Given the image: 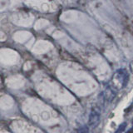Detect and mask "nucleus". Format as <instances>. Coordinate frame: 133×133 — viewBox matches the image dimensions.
<instances>
[{"instance_id": "nucleus-1", "label": "nucleus", "mask_w": 133, "mask_h": 133, "mask_svg": "<svg viewBox=\"0 0 133 133\" xmlns=\"http://www.w3.org/2000/svg\"><path fill=\"white\" fill-rule=\"evenodd\" d=\"M129 80V75L126 70L120 69L113 74L111 81L110 86L112 87L116 91L122 89L126 87Z\"/></svg>"}, {"instance_id": "nucleus-2", "label": "nucleus", "mask_w": 133, "mask_h": 133, "mask_svg": "<svg viewBox=\"0 0 133 133\" xmlns=\"http://www.w3.org/2000/svg\"><path fill=\"white\" fill-rule=\"evenodd\" d=\"M6 84L10 88L17 89L23 85V79L20 76H12L6 80Z\"/></svg>"}, {"instance_id": "nucleus-3", "label": "nucleus", "mask_w": 133, "mask_h": 133, "mask_svg": "<svg viewBox=\"0 0 133 133\" xmlns=\"http://www.w3.org/2000/svg\"><path fill=\"white\" fill-rule=\"evenodd\" d=\"M100 112L96 109H92L89 115L88 125L91 128H96L100 123Z\"/></svg>"}, {"instance_id": "nucleus-4", "label": "nucleus", "mask_w": 133, "mask_h": 133, "mask_svg": "<svg viewBox=\"0 0 133 133\" xmlns=\"http://www.w3.org/2000/svg\"><path fill=\"white\" fill-rule=\"evenodd\" d=\"M14 100L8 95H3L0 97V108L3 110H8L14 106Z\"/></svg>"}, {"instance_id": "nucleus-5", "label": "nucleus", "mask_w": 133, "mask_h": 133, "mask_svg": "<svg viewBox=\"0 0 133 133\" xmlns=\"http://www.w3.org/2000/svg\"><path fill=\"white\" fill-rule=\"evenodd\" d=\"M101 94L102 96L104 101L110 102L116 97V90L113 88V87L109 85V87H107V89L104 91L103 92H102Z\"/></svg>"}, {"instance_id": "nucleus-6", "label": "nucleus", "mask_w": 133, "mask_h": 133, "mask_svg": "<svg viewBox=\"0 0 133 133\" xmlns=\"http://www.w3.org/2000/svg\"><path fill=\"white\" fill-rule=\"evenodd\" d=\"M127 127V123L126 122H123V123H122L119 126V127H118V129L116 130V133H121V132H122L124 130H125V128Z\"/></svg>"}, {"instance_id": "nucleus-7", "label": "nucleus", "mask_w": 133, "mask_h": 133, "mask_svg": "<svg viewBox=\"0 0 133 133\" xmlns=\"http://www.w3.org/2000/svg\"><path fill=\"white\" fill-rule=\"evenodd\" d=\"M79 133H88V129H87L86 127H81L80 129L78 130Z\"/></svg>"}, {"instance_id": "nucleus-8", "label": "nucleus", "mask_w": 133, "mask_h": 133, "mask_svg": "<svg viewBox=\"0 0 133 133\" xmlns=\"http://www.w3.org/2000/svg\"><path fill=\"white\" fill-rule=\"evenodd\" d=\"M130 70H131V72L133 73V61L130 63Z\"/></svg>"}, {"instance_id": "nucleus-9", "label": "nucleus", "mask_w": 133, "mask_h": 133, "mask_svg": "<svg viewBox=\"0 0 133 133\" xmlns=\"http://www.w3.org/2000/svg\"><path fill=\"white\" fill-rule=\"evenodd\" d=\"M127 133H133V127L131 129H130V130H129Z\"/></svg>"}, {"instance_id": "nucleus-10", "label": "nucleus", "mask_w": 133, "mask_h": 133, "mask_svg": "<svg viewBox=\"0 0 133 133\" xmlns=\"http://www.w3.org/2000/svg\"><path fill=\"white\" fill-rule=\"evenodd\" d=\"M0 82H1V79H0Z\"/></svg>"}, {"instance_id": "nucleus-11", "label": "nucleus", "mask_w": 133, "mask_h": 133, "mask_svg": "<svg viewBox=\"0 0 133 133\" xmlns=\"http://www.w3.org/2000/svg\"><path fill=\"white\" fill-rule=\"evenodd\" d=\"M132 122H133V120H132Z\"/></svg>"}]
</instances>
